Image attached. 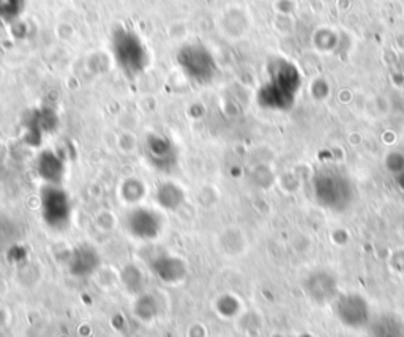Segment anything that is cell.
Listing matches in <instances>:
<instances>
[{
	"instance_id": "1",
	"label": "cell",
	"mask_w": 404,
	"mask_h": 337,
	"mask_svg": "<svg viewBox=\"0 0 404 337\" xmlns=\"http://www.w3.org/2000/svg\"><path fill=\"white\" fill-rule=\"evenodd\" d=\"M110 55L122 74L128 79H137V77L146 73L148 60V49L146 43L137 37L135 32L122 29L113 35L110 40Z\"/></svg>"
},
{
	"instance_id": "2",
	"label": "cell",
	"mask_w": 404,
	"mask_h": 337,
	"mask_svg": "<svg viewBox=\"0 0 404 337\" xmlns=\"http://www.w3.org/2000/svg\"><path fill=\"white\" fill-rule=\"evenodd\" d=\"M175 62L188 81L196 85H207L218 76L215 55L202 43H186L175 54Z\"/></svg>"
},
{
	"instance_id": "3",
	"label": "cell",
	"mask_w": 404,
	"mask_h": 337,
	"mask_svg": "<svg viewBox=\"0 0 404 337\" xmlns=\"http://www.w3.org/2000/svg\"><path fill=\"white\" fill-rule=\"evenodd\" d=\"M40 212L43 223L51 230L64 232L73 218L71 197L62 185H44L40 191Z\"/></svg>"
},
{
	"instance_id": "4",
	"label": "cell",
	"mask_w": 404,
	"mask_h": 337,
	"mask_svg": "<svg viewBox=\"0 0 404 337\" xmlns=\"http://www.w3.org/2000/svg\"><path fill=\"white\" fill-rule=\"evenodd\" d=\"M179 147L171 137L152 132L144 141V158L157 172L171 174L179 165Z\"/></svg>"
},
{
	"instance_id": "5",
	"label": "cell",
	"mask_w": 404,
	"mask_h": 337,
	"mask_svg": "<svg viewBox=\"0 0 404 337\" xmlns=\"http://www.w3.org/2000/svg\"><path fill=\"white\" fill-rule=\"evenodd\" d=\"M125 229L140 241L157 240L163 232V216L148 207H133L125 216Z\"/></svg>"
},
{
	"instance_id": "6",
	"label": "cell",
	"mask_w": 404,
	"mask_h": 337,
	"mask_svg": "<svg viewBox=\"0 0 404 337\" xmlns=\"http://www.w3.org/2000/svg\"><path fill=\"white\" fill-rule=\"evenodd\" d=\"M70 274L77 279H87L95 274L102 267V256L97 251V247L92 245H77L68 254L66 261Z\"/></svg>"
},
{
	"instance_id": "7",
	"label": "cell",
	"mask_w": 404,
	"mask_h": 337,
	"mask_svg": "<svg viewBox=\"0 0 404 337\" xmlns=\"http://www.w3.org/2000/svg\"><path fill=\"white\" fill-rule=\"evenodd\" d=\"M151 272L157 276L164 284H180L186 278V263L180 257L171 256V254H158L151 263Z\"/></svg>"
},
{
	"instance_id": "8",
	"label": "cell",
	"mask_w": 404,
	"mask_h": 337,
	"mask_svg": "<svg viewBox=\"0 0 404 337\" xmlns=\"http://www.w3.org/2000/svg\"><path fill=\"white\" fill-rule=\"evenodd\" d=\"M37 174L44 185H62L65 176V161L57 152L43 150L37 158Z\"/></svg>"
},
{
	"instance_id": "9",
	"label": "cell",
	"mask_w": 404,
	"mask_h": 337,
	"mask_svg": "<svg viewBox=\"0 0 404 337\" xmlns=\"http://www.w3.org/2000/svg\"><path fill=\"white\" fill-rule=\"evenodd\" d=\"M185 191L174 181H164L155 190V202L166 212H177L185 203Z\"/></svg>"
},
{
	"instance_id": "10",
	"label": "cell",
	"mask_w": 404,
	"mask_h": 337,
	"mask_svg": "<svg viewBox=\"0 0 404 337\" xmlns=\"http://www.w3.org/2000/svg\"><path fill=\"white\" fill-rule=\"evenodd\" d=\"M122 283H124L128 294L136 296L142 295L144 276L141 273V269L135 267V265H128V267L124 268V272H122Z\"/></svg>"
},
{
	"instance_id": "11",
	"label": "cell",
	"mask_w": 404,
	"mask_h": 337,
	"mask_svg": "<svg viewBox=\"0 0 404 337\" xmlns=\"http://www.w3.org/2000/svg\"><path fill=\"white\" fill-rule=\"evenodd\" d=\"M135 316L142 322H151L158 316V303L152 295H140L135 303Z\"/></svg>"
},
{
	"instance_id": "12",
	"label": "cell",
	"mask_w": 404,
	"mask_h": 337,
	"mask_svg": "<svg viewBox=\"0 0 404 337\" xmlns=\"http://www.w3.org/2000/svg\"><path fill=\"white\" fill-rule=\"evenodd\" d=\"M120 196L126 203L136 205V203H140L144 196H146V186L141 183V180L128 178L124 181V185L120 187Z\"/></svg>"
}]
</instances>
